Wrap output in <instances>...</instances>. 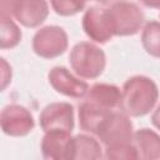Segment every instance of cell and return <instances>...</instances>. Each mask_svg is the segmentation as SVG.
Listing matches in <instances>:
<instances>
[{
  "mask_svg": "<svg viewBox=\"0 0 160 160\" xmlns=\"http://www.w3.org/2000/svg\"><path fill=\"white\" fill-rule=\"evenodd\" d=\"M159 98L156 84L148 76L136 75L126 80L122 88L121 109L130 116H144L149 114Z\"/></svg>",
  "mask_w": 160,
  "mask_h": 160,
  "instance_id": "cell-1",
  "label": "cell"
},
{
  "mask_svg": "<svg viewBox=\"0 0 160 160\" xmlns=\"http://www.w3.org/2000/svg\"><path fill=\"white\" fill-rule=\"evenodd\" d=\"M69 61L75 74L82 79L99 78L106 65L104 51L89 41L76 44L71 49Z\"/></svg>",
  "mask_w": 160,
  "mask_h": 160,
  "instance_id": "cell-2",
  "label": "cell"
},
{
  "mask_svg": "<svg viewBox=\"0 0 160 160\" xmlns=\"http://www.w3.org/2000/svg\"><path fill=\"white\" fill-rule=\"evenodd\" d=\"M108 10L112 21L114 34L118 36L135 35L144 22V14L134 2L119 1L112 4Z\"/></svg>",
  "mask_w": 160,
  "mask_h": 160,
  "instance_id": "cell-3",
  "label": "cell"
},
{
  "mask_svg": "<svg viewBox=\"0 0 160 160\" xmlns=\"http://www.w3.org/2000/svg\"><path fill=\"white\" fill-rule=\"evenodd\" d=\"M68 35L65 30L56 25L44 26L32 38V50L44 59L60 56L68 49Z\"/></svg>",
  "mask_w": 160,
  "mask_h": 160,
  "instance_id": "cell-4",
  "label": "cell"
},
{
  "mask_svg": "<svg viewBox=\"0 0 160 160\" xmlns=\"http://www.w3.org/2000/svg\"><path fill=\"white\" fill-rule=\"evenodd\" d=\"M100 141L108 146L114 144L132 142L134 128L131 120L124 112L112 111L96 132Z\"/></svg>",
  "mask_w": 160,
  "mask_h": 160,
  "instance_id": "cell-5",
  "label": "cell"
},
{
  "mask_svg": "<svg viewBox=\"0 0 160 160\" xmlns=\"http://www.w3.org/2000/svg\"><path fill=\"white\" fill-rule=\"evenodd\" d=\"M1 130L9 136H25L35 126L31 112L19 104L6 105L0 115Z\"/></svg>",
  "mask_w": 160,
  "mask_h": 160,
  "instance_id": "cell-6",
  "label": "cell"
},
{
  "mask_svg": "<svg viewBox=\"0 0 160 160\" xmlns=\"http://www.w3.org/2000/svg\"><path fill=\"white\" fill-rule=\"evenodd\" d=\"M82 29L91 40L100 44L109 41L115 35L109 10L98 6H91L85 11Z\"/></svg>",
  "mask_w": 160,
  "mask_h": 160,
  "instance_id": "cell-7",
  "label": "cell"
},
{
  "mask_svg": "<svg viewBox=\"0 0 160 160\" xmlns=\"http://www.w3.org/2000/svg\"><path fill=\"white\" fill-rule=\"evenodd\" d=\"M40 128L44 131L74 129V108L69 102H51L46 105L39 118Z\"/></svg>",
  "mask_w": 160,
  "mask_h": 160,
  "instance_id": "cell-8",
  "label": "cell"
},
{
  "mask_svg": "<svg viewBox=\"0 0 160 160\" xmlns=\"http://www.w3.org/2000/svg\"><path fill=\"white\" fill-rule=\"evenodd\" d=\"M49 82L58 92L74 99L85 98L89 90V85L85 81L74 76L64 66H55L50 70Z\"/></svg>",
  "mask_w": 160,
  "mask_h": 160,
  "instance_id": "cell-9",
  "label": "cell"
},
{
  "mask_svg": "<svg viewBox=\"0 0 160 160\" xmlns=\"http://www.w3.org/2000/svg\"><path fill=\"white\" fill-rule=\"evenodd\" d=\"M71 132L65 130L45 131L41 141V152L46 159L54 160H71L72 155V138Z\"/></svg>",
  "mask_w": 160,
  "mask_h": 160,
  "instance_id": "cell-10",
  "label": "cell"
},
{
  "mask_svg": "<svg viewBox=\"0 0 160 160\" xmlns=\"http://www.w3.org/2000/svg\"><path fill=\"white\" fill-rule=\"evenodd\" d=\"M12 15L21 25L36 28L46 20L49 5L46 0H18Z\"/></svg>",
  "mask_w": 160,
  "mask_h": 160,
  "instance_id": "cell-11",
  "label": "cell"
},
{
  "mask_svg": "<svg viewBox=\"0 0 160 160\" xmlns=\"http://www.w3.org/2000/svg\"><path fill=\"white\" fill-rule=\"evenodd\" d=\"M114 110L108 109L100 104H96L94 101L86 100L82 101L79 106V124L80 128L90 134L98 132L102 122L109 118V115Z\"/></svg>",
  "mask_w": 160,
  "mask_h": 160,
  "instance_id": "cell-12",
  "label": "cell"
},
{
  "mask_svg": "<svg viewBox=\"0 0 160 160\" xmlns=\"http://www.w3.org/2000/svg\"><path fill=\"white\" fill-rule=\"evenodd\" d=\"M132 142L138 150L139 159L154 160L160 158V135L154 130L146 128L136 130Z\"/></svg>",
  "mask_w": 160,
  "mask_h": 160,
  "instance_id": "cell-13",
  "label": "cell"
},
{
  "mask_svg": "<svg viewBox=\"0 0 160 160\" xmlns=\"http://www.w3.org/2000/svg\"><path fill=\"white\" fill-rule=\"evenodd\" d=\"M121 98H122V91H120L118 86L104 82L94 84L91 88H89L85 95L86 100L94 101L111 110L121 105Z\"/></svg>",
  "mask_w": 160,
  "mask_h": 160,
  "instance_id": "cell-14",
  "label": "cell"
},
{
  "mask_svg": "<svg viewBox=\"0 0 160 160\" xmlns=\"http://www.w3.org/2000/svg\"><path fill=\"white\" fill-rule=\"evenodd\" d=\"M102 158L100 142L92 136L79 134L72 138L71 160H95Z\"/></svg>",
  "mask_w": 160,
  "mask_h": 160,
  "instance_id": "cell-15",
  "label": "cell"
},
{
  "mask_svg": "<svg viewBox=\"0 0 160 160\" xmlns=\"http://www.w3.org/2000/svg\"><path fill=\"white\" fill-rule=\"evenodd\" d=\"M141 42L148 54L160 58V22L150 21L145 25L141 34Z\"/></svg>",
  "mask_w": 160,
  "mask_h": 160,
  "instance_id": "cell-16",
  "label": "cell"
},
{
  "mask_svg": "<svg viewBox=\"0 0 160 160\" xmlns=\"http://www.w3.org/2000/svg\"><path fill=\"white\" fill-rule=\"evenodd\" d=\"M1 20V49L15 48L21 40V31L19 26L11 20V18H0Z\"/></svg>",
  "mask_w": 160,
  "mask_h": 160,
  "instance_id": "cell-17",
  "label": "cell"
},
{
  "mask_svg": "<svg viewBox=\"0 0 160 160\" xmlns=\"http://www.w3.org/2000/svg\"><path fill=\"white\" fill-rule=\"evenodd\" d=\"M105 158L106 159L134 160V159H139V154H138V150H136L134 142L114 144V145H108L106 146Z\"/></svg>",
  "mask_w": 160,
  "mask_h": 160,
  "instance_id": "cell-18",
  "label": "cell"
},
{
  "mask_svg": "<svg viewBox=\"0 0 160 160\" xmlns=\"http://www.w3.org/2000/svg\"><path fill=\"white\" fill-rule=\"evenodd\" d=\"M89 0H50V4L56 14L71 16L80 12Z\"/></svg>",
  "mask_w": 160,
  "mask_h": 160,
  "instance_id": "cell-19",
  "label": "cell"
},
{
  "mask_svg": "<svg viewBox=\"0 0 160 160\" xmlns=\"http://www.w3.org/2000/svg\"><path fill=\"white\" fill-rule=\"evenodd\" d=\"M18 0H0V18H11Z\"/></svg>",
  "mask_w": 160,
  "mask_h": 160,
  "instance_id": "cell-20",
  "label": "cell"
},
{
  "mask_svg": "<svg viewBox=\"0 0 160 160\" xmlns=\"http://www.w3.org/2000/svg\"><path fill=\"white\" fill-rule=\"evenodd\" d=\"M1 61V90H5L8 84L11 81V68L5 61V59H0Z\"/></svg>",
  "mask_w": 160,
  "mask_h": 160,
  "instance_id": "cell-21",
  "label": "cell"
},
{
  "mask_svg": "<svg viewBox=\"0 0 160 160\" xmlns=\"http://www.w3.org/2000/svg\"><path fill=\"white\" fill-rule=\"evenodd\" d=\"M151 122L158 130H160V104L151 115Z\"/></svg>",
  "mask_w": 160,
  "mask_h": 160,
  "instance_id": "cell-22",
  "label": "cell"
},
{
  "mask_svg": "<svg viewBox=\"0 0 160 160\" xmlns=\"http://www.w3.org/2000/svg\"><path fill=\"white\" fill-rule=\"evenodd\" d=\"M141 4H144L148 8L152 9H160V0H140Z\"/></svg>",
  "mask_w": 160,
  "mask_h": 160,
  "instance_id": "cell-23",
  "label": "cell"
},
{
  "mask_svg": "<svg viewBox=\"0 0 160 160\" xmlns=\"http://www.w3.org/2000/svg\"><path fill=\"white\" fill-rule=\"evenodd\" d=\"M99 4L101 5H112L115 2H119V1H122V0H96Z\"/></svg>",
  "mask_w": 160,
  "mask_h": 160,
  "instance_id": "cell-24",
  "label": "cell"
}]
</instances>
